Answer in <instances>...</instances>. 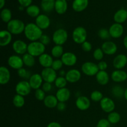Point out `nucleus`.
Masks as SVG:
<instances>
[{
  "label": "nucleus",
  "mask_w": 127,
  "mask_h": 127,
  "mask_svg": "<svg viewBox=\"0 0 127 127\" xmlns=\"http://www.w3.org/2000/svg\"><path fill=\"white\" fill-rule=\"evenodd\" d=\"M24 33L26 38L31 42L38 41L43 34V31L35 23L33 22H30L26 25Z\"/></svg>",
  "instance_id": "obj_1"
},
{
  "label": "nucleus",
  "mask_w": 127,
  "mask_h": 127,
  "mask_svg": "<svg viewBox=\"0 0 127 127\" xmlns=\"http://www.w3.org/2000/svg\"><path fill=\"white\" fill-rule=\"evenodd\" d=\"M26 25L18 19H12L7 24V30L12 35H19L24 32Z\"/></svg>",
  "instance_id": "obj_2"
},
{
  "label": "nucleus",
  "mask_w": 127,
  "mask_h": 127,
  "mask_svg": "<svg viewBox=\"0 0 127 127\" xmlns=\"http://www.w3.org/2000/svg\"><path fill=\"white\" fill-rule=\"evenodd\" d=\"M45 46L42 44L39 40L31 42L28 44L27 53L31 54L34 57H39L42 54L45 53Z\"/></svg>",
  "instance_id": "obj_3"
},
{
  "label": "nucleus",
  "mask_w": 127,
  "mask_h": 127,
  "mask_svg": "<svg viewBox=\"0 0 127 127\" xmlns=\"http://www.w3.org/2000/svg\"><path fill=\"white\" fill-rule=\"evenodd\" d=\"M88 32L84 27L79 26L73 30L72 33L73 40L77 44H82L86 41Z\"/></svg>",
  "instance_id": "obj_4"
},
{
  "label": "nucleus",
  "mask_w": 127,
  "mask_h": 127,
  "mask_svg": "<svg viewBox=\"0 0 127 127\" xmlns=\"http://www.w3.org/2000/svg\"><path fill=\"white\" fill-rule=\"evenodd\" d=\"M68 38V33L65 29L60 28L56 30L52 35V40L55 45H62L66 42Z\"/></svg>",
  "instance_id": "obj_5"
},
{
  "label": "nucleus",
  "mask_w": 127,
  "mask_h": 127,
  "mask_svg": "<svg viewBox=\"0 0 127 127\" xmlns=\"http://www.w3.org/2000/svg\"><path fill=\"white\" fill-rule=\"evenodd\" d=\"M81 71L85 75L88 76H94L99 71L97 64L91 62H86L81 66Z\"/></svg>",
  "instance_id": "obj_6"
},
{
  "label": "nucleus",
  "mask_w": 127,
  "mask_h": 127,
  "mask_svg": "<svg viewBox=\"0 0 127 127\" xmlns=\"http://www.w3.org/2000/svg\"><path fill=\"white\" fill-rule=\"evenodd\" d=\"M32 89L29 81L26 80H22L18 82L15 88L16 94L24 97L28 95L31 93Z\"/></svg>",
  "instance_id": "obj_7"
},
{
  "label": "nucleus",
  "mask_w": 127,
  "mask_h": 127,
  "mask_svg": "<svg viewBox=\"0 0 127 127\" xmlns=\"http://www.w3.org/2000/svg\"><path fill=\"white\" fill-rule=\"evenodd\" d=\"M40 74L43 78V81L47 82V83H54L57 78V71L54 70L52 67L43 68Z\"/></svg>",
  "instance_id": "obj_8"
},
{
  "label": "nucleus",
  "mask_w": 127,
  "mask_h": 127,
  "mask_svg": "<svg viewBox=\"0 0 127 127\" xmlns=\"http://www.w3.org/2000/svg\"><path fill=\"white\" fill-rule=\"evenodd\" d=\"M7 64L10 68L17 70L23 68V66L24 65L22 58L17 55L10 56L7 59Z\"/></svg>",
  "instance_id": "obj_9"
},
{
  "label": "nucleus",
  "mask_w": 127,
  "mask_h": 127,
  "mask_svg": "<svg viewBox=\"0 0 127 127\" xmlns=\"http://www.w3.org/2000/svg\"><path fill=\"white\" fill-rule=\"evenodd\" d=\"M100 106L103 111L109 114L114 111L115 104L114 100L108 97H104V98L100 102Z\"/></svg>",
  "instance_id": "obj_10"
},
{
  "label": "nucleus",
  "mask_w": 127,
  "mask_h": 127,
  "mask_svg": "<svg viewBox=\"0 0 127 127\" xmlns=\"http://www.w3.org/2000/svg\"><path fill=\"white\" fill-rule=\"evenodd\" d=\"M12 48L16 54L24 55L27 53L28 45L22 40H16L12 43Z\"/></svg>",
  "instance_id": "obj_11"
},
{
  "label": "nucleus",
  "mask_w": 127,
  "mask_h": 127,
  "mask_svg": "<svg viewBox=\"0 0 127 127\" xmlns=\"http://www.w3.org/2000/svg\"><path fill=\"white\" fill-rule=\"evenodd\" d=\"M61 60L64 65L66 66H73L76 64L78 58L74 53L67 52H64L61 58Z\"/></svg>",
  "instance_id": "obj_12"
},
{
  "label": "nucleus",
  "mask_w": 127,
  "mask_h": 127,
  "mask_svg": "<svg viewBox=\"0 0 127 127\" xmlns=\"http://www.w3.org/2000/svg\"><path fill=\"white\" fill-rule=\"evenodd\" d=\"M110 37L114 38H119L123 35L124 27L121 24L114 23L110 26L109 29Z\"/></svg>",
  "instance_id": "obj_13"
},
{
  "label": "nucleus",
  "mask_w": 127,
  "mask_h": 127,
  "mask_svg": "<svg viewBox=\"0 0 127 127\" xmlns=\"http://www.w3.org/2000/svg\"><path fill=\"white\" fill-rule=\"evenodd\" d=\"M101 48L104 54L107 55H113L117 51V46L116 43L110 40L105 41L102 45Z\"/></svg>",
  "instance_id": "obj_14"
},
{
  "label": "nucleus",
  "mask_w": 127,
  "mask_h": 127,
  "mask_svg": "<svg viewBox=\"0 0 127 127\" xmlns=\"http://www.w3.org/2000/svg\"><path fill=\"white\" fill-rule=\"evenodd\" d=\"M76 106L81 111H85L88 110L91 106V100L88 97L81 95L78 97L75 102Z\"/></svg>",
  "instance_id": "obj_15"
},
{
  "label": "nucleus",
  "mask_w": 127,
  "mask_h": 127,
  "mask_svg": "<svg viewBox=\"0 0 127 127\" xmlns=\"http://www.w3.org/2000/svg\"><path fill=\"white\" fill-rule=\"evenodd\" d=\"M28 81L32 89L37 90V89H40V87L42 86V84H43V80L40 74L35 73V74L31 75V78H29Z\"/></svg>",
  "instance_id": "obj_16"
},
{
  "label": "nucleus",
  "mask_w": 127,
  "mask_h": 127,
  "mask_svg": "<svg viewBox=\"0 0 127 127\" xmlns=\"http://www.w3.org/2000/svg\"><path fill=\"white\" fill-rule=\"evenodd\" d=\"M50 19L45 14H40L35 18V24L42 31L47 29L50 26Z\"/></svg>",
  "instance_id": "obj_17"
},
{
  "label": "nucleus",
  "mask_w": 127,
  "mask_h": 127,
  "mask_svg": "<svg viewBox=\"0 0 127 127\" xmlns=\"http://www.w3.org/2000/svg\"><path fill=\"white\" fill-rule=\"evenodd\" d=\"M65 78L68 83H75L80 80L81 78V73L77 69H69L66 72Z\"/></svg>",
  "instance_id": "obj_18"
},
{
  "label": "nucleus",
  "mask_w": 127,
  "mask_h": 127,
  "mask_svg": "<svg viewBox=\"0 0 127 127\" xmlns=\"http://www.w3.org/2000/svg\"><path fill=\"white\" fill-rule=\"evenodd\" d=\"M127 64V57L124 54H119L114 58L113 66L116 69H122Z\"/></svg>",
  "instance_id": "obj_19"
},
{
  "label": "nucleus",
  "mask_w": 127,
  "mask_h": 127,
  "mask_svg": "<svg viewBox=\"0 0 127 127\" xmlns=\"http://www.w3.org/2000/svg\"><path fill=\"white\" fill-rule=\"evenodd\" d=\"M111 79L115 83H122L127 79V73L122 69H116L112 73Z\"/></svg>",
  "instance_id": "obj_20"
},
{
  "label": "nucleus",
  "mask_w": 127,
  "mask_h": 127,
  "mask_svg": "<svg viewBox=\"0 0 127 127\" xmlns=\"http://www.w3.org/2000/svg\"><path fill=\"white\" fill-rule=\"evenodd\" d=\"M56 97L58 102H66L69 99L71 96V92L68 88H64L62 89H58L56 93Z\"/></svg>",
  "instance_id": "obj_21"
},
{
  "label": "nucleus",
  "mask_w": 127,
  "mask_h": 127,
  "mask_svg": "<svg viewBox=\"0 0 127 127\" xmlns=\"http://www.w3.org/2000/svg\"><path fill=\"white\" fill-rule=\"evenodd\" d=\"M12 33L7 30H2L0 32V46L6 47L9 45L12 41Z\"/></svg>",
  "instance_id": "obj_22"
},
{
  "label": "nucleus",
  "mask_w": 127,
  "mask_h": 127,
  "mask_svg": "<svg viewBox=\"0 0 127 127\" xmlns=\"http://www.w3.org/2000/svg\"><path fill=\"white\" fill-rule=\"evenodd\" d=\"M53 57L48 53H43L38 57V62L43 68H51L53 62Z\"/></svg>",
  "instance_id": "obj_23"
},
{
  "label": "nucleus",
  "mask_w": 127,
  "mask_h": 127,
  "mask_svg": "<svg viewBox=\"0 0 127 127\" xmlns=\"http://www.w3.org/2000/svg\"><path fill=\"white\" fill-rule=\"evenodd\" d=\"M89 0H74L72 4V8L75 12H80L88 7Z\"/></svg>",
  "instance_id": "obj_24"
},
{
  "label": "nucleus",
  "mask_w": 127,
  "mask_h": 127,
  "mask_svg": "<svg viewBox=\"0 0 127 127\" xmlns=\"http://www.w3.org/2000/svg\"><path fill=\"white\" fill-rule=\"evenodd\" d=\"M11 79V72L6 66L0 68V84L1 85L7 84Z\"/></svg>",
  "instance_id": "obj_25"
},
{
  "label": "nucleus",
  "mask_w": 127,
  "mask_h": 127,
  "mask_svg": "<svg viewBox=\"0 0 127 127\" xmlns=\"http://www.w3.org/2000/svg\"><path fill=\"white\" fill-rule=\"evenodd\" d=\"M68 9V3L66 0H55V10L57 14H63Z\"/></svg>",
  "instance_id": "obj_26"
},
{
  "label": "nucleus",
  "mask_w": 127,
  "mask_h": 127,
  "mask_svg": "<svg viewBox=\"0 0 127 127\" xmlns=\"http://www.w3.org/2000/svg\"><path fill=\"white\" fill-rule=\"evenodd\" d=\"M114 20L115 23L123 24L127 20V10L120 9L118 10L114 16Z\"/></svg>",
  "instance_id": "obj_27"
},
{
  "label": "nucleus",
  "mask_w": 127,
  "mask_h": 127,
  "mask_svg": "<svg viewBox=\"0 0 127 127\" xmlns=\"http://www.w3.org/2000/svg\"><path fill=\"white\" fill-rule=\"evenodd\" d=\"M96 81L100 85L105 86L109 82V75L106 71H99L95 75Z\"/></svg>",
  "instance_id": "obj_28"
},
{
  "label": "nucleus",
  "mask_w": 127,
  "mask_h": 127,
  "mask_svg": "<svg viewBox=\"0 0 127 127\" xmlns=\"http://www.w3.org/2000/svg\"><path fill=\"white\" fill-rule=\"evenodd\" d=\"M58 100L56 95H48L45 97L43 100V104L48 109H53L57 107L58 104Z\"/></svg>",
  "instance_id": "obj_29"
},
{
  "label": "nucleus",
  "mask_w": 127,
  "mask_h": 127,
  "mask_svg": "<svg viewBox=\"0 0 127 127\" xmlns=\"http://www.w3.org/2000/svg\"><path fill=\"white\" fill-rule=\"evenodd\" d=\"M55 0H42L41 1V8L44 12H50L55 9Z\"/></svg>",
  "instance_id": "obj_30"
},
{
  "label": "nucleus",
  "mask_w": 127,
  "mask_h": 127,
  "mask_svg": "<svg viewBox=\"0 0 127 127\" xmlns=\"http://www.w3.org/2000/svg\"><path fill=\"white\" fill-rule=\"evenodd\" d=\"M26 12L27 15L31 17H37L40 15V10L37 5L32 4L26 8Z\"/></svg>",
  "instance_id": "obj_31"
},
{
  "label": "nucleus",
  "mask_w": 127,
  "mask_h": 127,
  "mask_svg": "<svg viewBox=\"0 0 127 127\" xmlns=\"http://www.w3.org/2000/svg\"><path fill=\"white\" fill-rule=\"evenodd\" d=\"M22 60H23L24 64L29 68L33 66L35 64V59L33 56L31 55L28 53H26L24 55H22Z\"/></svg>",
  "instance_id": "obj_32"
},
{
  "label": "nucleus",
  "mask_w": 127,
  "mask_h": 127,
  "mask_svg": "<svg viewBox=\"0 0 127 127\" xmlns=\"http://www.w3.org/2000/svg\"><path fill=\"white\" fill-rule=\"evenodd\" d=\"M0 16L2 21L4 23H8L12 20V12L8 8H3L1 9Z\"/></svg>",
  "instance_id": "obj_33"
},
{
  "label": "nucleus",
  "mask_w": 127,
  "mask_h": 127,
  "mask_svg": "<svg viewBox=\"0 0 127 127\" xmlns=\"http://www.w3.org/2000/svg\"><path fill=\"white\" fill-rule=\"evenodd\" d=\"M64 49L62 45H55L51 50V54L53 57L55 58H62L63 55L64 54Z\"/></svg>",
  "instance_id": "obj_34"
},
{
  "label": "nucleus",
  "mask_w": 127,
  "mask_h": 127,
  "mask_svg": "<svg viewBox=\"0 0 127 127\" xmlns=\"http://www.w3.org/2000/svg\"><path fill=\"white\" fill-rule=\"evenodd\" d=\"M112 94L115 98L122 99L124 97L125 89L120 86H115L112 89Z\"/></svg>",
  "instance_id": "obj_35"
},
{
  "label": "nucleus",
  "mask_w": 127,
  "mask_h": 127,
  "mask_svg": "<svg viewBox=\"0 0 127 127\" xmlns=\"http://www.w3.org/2000/svg\"><path fill=\"white\" fill-rule=\"evenodd\" d=\"M12 104L14 106L17 108H21L24 105L25 99L24 96L16 94L12 99Z\"/></svg>",
  "instance_id": "obj_36"
},
{
  "label": "nucleus",
  "mask_w": 127,
  "mask_h": 127,
  "mask_svg": "<svg viewBox=\"0 0 127 127\" xmlns=\"http://www.w3.org/2000/svg\"><path fill=\"white\" fill-rule=\"evenodd\" d=\"M107 119L110 123V124H117L120 121L121 116H120V114L114 111L108 114Z\"/></svg>",
  "instance_id": "obj_37"
},
{
  "label": "nucleus",
  "mask_w": 127,
  "mask_h": 127,
  "mask_svg": "<svg viewBox=\"0 0 127 127\" xmlns=\"http://www.w3.org/2000/svg\"><path fill=\"white\" fill-rule=\"evenodd\" d=\"M55 83V85L58 89H62V88H66L67 85V81L65 77L63 76H58L57 77V78L56 79Z\"/></svg>",
  "instance_id": "obj_38"
},
{
  "label": "nucleus",
  "mask_w": 127,
  "mask_h": 127,
  "mask_svg": "<svg viewBox=\"0 0 127 127\" xmlns=\"http://www.w3.org/2000/svg\"><path fill=\"white\" fill-rule=\"evenodd\" d=\"M91 99L94 102H100L104 98L103 94L99 91H94L91 93L90 95Z\"/></svg>",
  "instance_id": "obj_39"
},
{
  "label": "nucleus",
  "mask_w": 127,
  "mask_h": 127,
  "mask_svg": "<svg viewBox=\"0 0 127 127\" xmlns=\"http://www.w3.org/2000/svg\"><path fill=\"white\" fill-rule=\"evenodd\" d=\"M98 36L102 40H104L106 41L109 39L110 37H111L110 33H109V31L105 28H102L98 31Z\"/></svg>",
  "instance_id": "obj_40"
},
{
  "label": "nucleus",
  "mask_w": 127,
  "mask_h": 127,
  "mask_svg": "<svg viewBox=\"0 0 127 127\" xmlns=\"http://www.w3.org/2000/svg\"><path fill=\"white\" fill-rule=\"evenodd\" d=\"M104 56V53L101 48H97L93 52V57L95 60L102 61Z\"/></svg>",
  "instance_id": "obj_41"
},
{
  "label": "nucleus",
  "mask_w": 127,
  "mask_h": 127,
  "mask_svg": "<svg viewBox=\"0 0 127 127\" xmlns=\"http://www.w3.org/2000/svg\"><path fill=\"white\" fill-rule=\"evenodd\" d=\"M17 74H18V76L20 78H23V79H29L31 75H32V74H31V73L29 71H27V69L24 68H22L17 70Z\"/></svg>",
  "instance_id": "obj_42"
},
{
  "label": "nucleus",
  "mask_w": 127,
  "mask_h": 127,
  "mask_svg": "<svg viewBox=\"0 0 127 127\" xmlns=\"http://www.w3.org/2000/svg\"><path fill=\"white\" fill-rule=\"evenodd\" d=\"M45 92L42 89H38L35 90V97L36 99L39 101H43V100L45 98Z\"/></svg>",
  "instance_id": "obj_43"
},
{
  "label": "nucleus",
  "mask_w": 127,
  "mask_h": 127,
  "mask_svg": "<svg viewBox=\"0 0 127 127\" xmlns=\"http://www.w3.org/2000/svg\"><path fill=\"white\" fill-rule=\"evenodd\" d=\"M63 65L64 64H63V62H62V60L57 59L53 61V64L52 65V68L57 71L61 70Z\"/></svg>",
  "instance_id": "obj_44"
},
{
  "label": "nucleus",
  "mask_w": 127,
  "mask_h": 127,
  "mask_svg": "<svg viewBox=\"0 0 127 127\" xmlns=\"http://www.w3.org/2000/svg\"><path fill=\"white\" fill-rule=\"evenodd\" d=\"M96 127H111V124L106 119H102L98 121Z\"/></svg>",
  "instance_id": "obj_45"
},
{
  "label": "nucleus",
  "mask_w": 127,
  "mask_h": 127,
  "mask_svg": "<svg viewBox=\"0 0 127 127\" xmlns=\"http://www.w3.org/2000/svg\"><path fill=\"white\" fill-rule=\"evenodd\" d=\"M81 48L83 51L86 52H89L91 51L92 48H93V46L92 44L88 41H86L84 43L81 44Z\"/></svg>",
  "instance_id": "obj_46"
},
{
  "label": "nucleus",
  "mask_w": 127,
  "mask_h": 127,
  "mask_svg": "<svg viewBox=\"0 0 127 127\" xmlns=\"http://www.w3.org/2000/svg\"><path fill=\"white\" fill-rule=\"evenodd\" d=\"M39 41L42 43V44H43L45 46H46L48 45L50 43L51 38L48 35H47L43 34L42 35V37H40V38Z\"/></svg>",
  "instance_id": "obj_47"
},
{
  "label": "nucleus",
  "mask_w": 127,
  "mask_h": 127,
  "mask_svg": "<svg viewBox=\"0 0 127 127\" xmlns=\"http://www.w3.org/2000/svg\"><path fill=\"white\" fill-rule=\"evenodd\" d=\"M42 89H43L45 93H48V92L51 91L52 89V83L44 82L42 86Z\"/></svg>",
  "instance_id": "obj_48"
},
{
  "label": "nucleus",
  "mask_w": 127,
  "mask_h": 127,
  "mask_svg": "<svg viewBox=\"0 0 127 127\" xmlns=\"http://www.w3.org/2000/svg\"><path fill=\"white\" fill-rule=\"evenodd\" d=\"M18 2L19 3V4L21 5V6L23 7H29V6L32 5V0H17Z\"/></svg>",
  "instance_id": "obj_49"
},
{
  "label": "nucleus",
  "mask_w": 127,
  "mask_h": 127,
  "mask_svg": "<svg viewBox=\"0 0 127 127\" xmlns=\"http://www.w3.org/2000/svg\"><path fill=\"white\" fill-rule=\"evenodd\" d=\"M99 71H106L108 68V64L105 61H100L97 64Z\"/></svg>",
  "instance_id": "obj_50"
},
{
  "label": "nucleus",
  "mask_w": 127,
  "mask_h": 127,
  "mask_svg": "<svg viewBox=\"0 0 127 127\" xmlns=\"http://www.w3.org/2000/svg\"><path fill=\"white\" fill-rule=\"evenodd\" d=\"M66 108V105L65 102H59L57 106V109L58 111L63 112Z\"/></svg>",
  "instance_id": "obj_51"
},
{
  "label": "nucleus",
  "mask_w": 127,
  "mask_h": 127,
  "mask_svg": "<svg viewBox=\"0 0 127 127\" xmlns=\"http://www.w3.org/2000/svg\"><path fill=\"white\" fill-rule=\"evenodd\" d=\"M47 127H62L60 124L57 122H52L49 123L47 125Z\"/></svg>",
  "instance_id": "obj_52"
},
{
  "label": "nucleus",
  "mask_w": 127,
  "mask_h": 127,
  "mask_svg": "<svg viewBox=\"0 0 127 127\" xmlns=\"http://www.w3.org/2000/svg\"><path fill=\"white\" fill-rule=\"evenodd\" d=\"M5 3H6V1L5 0H0V9H3Z\"/></svg>",
  "instance_id": "obj_53"
},
{
  "label": "nucleus",
  "mask_w": 127,
  "mask_h": 127,
  "mask_svg": "<svg viewBox=\"0 0 127 127\" xmlns=\"http://www.w3.org/2000/svg\"><path fill=\"white\" fill-rule=\"evenodd\" d=\"M59 73H60V76H63V77H65L66 74L65 71L63 70V69H61V70H60Z\"/></svg>",
  "instance_id": "obj_54"
},
{
  "label": "nucleus",
  "mask_w": 127,
  "mask_h": 127,
  "mask_svg": "<svg viewBox=\"0 0 127 127\" xmlns=\"http://www.w3.org/2000/svg\"><path fill=\"white\" fill-rule=\"evenodd\" d=\"M124 45L125 48L127 50V35L125 36L124 39Z\"/></svg>",
  "instance_id": "obj_55"
},
{
  "label": "nucleus",
  "mask_w": 127,
  "mask_h": 127,
  "mask_svg": "<svg viewBox=\"0 0 127 127\" xmlns=\"http://www.w3.org/2000/svg\"><path fill=\"white\" fill-rule=\"evenodd\" d=\"M124 98L127 100V88L125 89V94H124Z\"/></svg>",
  "instance_id": "obj_56"
},
{
  "label": "nucleus",
  "mask_w": 127,
  "mask_h": 127,
  "mask_svg": "<svg viewBox=\"0 0 127 127\" xmlns=\"http://www.w3.org/2000/svg\"><path fill=\"white\" fill-rule=\"evenodd\" d=\"M66 1H69V0H66Z\"/></svg>",
  "instance_id": "obj_57"
}]
</instances>
